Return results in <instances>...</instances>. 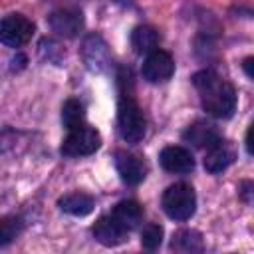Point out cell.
I'll use <instances>...</instances> for the list:
<instances>
[{
  "label": "cell",
  "instance_id": "7",
  "mask_svg": "<svg viewBox=\"0 0 254 254\" xmlns=\"http://www.w3.org/2000/svg\"><path fill=\"white\" fill-rule=\"evenodd\" d=\"M81 56H83V62L87 65L89 71H103L109 62H111V56H109V48L105 44V40L97 34H89L85 40H83V48H81Z\"/></svg>",
  "mask_w": 254,
  "mask_h": 254
},
{
  "label": "cell",
  "instance_id": "16",
  "mask_svg": "<svg viewBox=\"0 0 254 254\" xmlns=\"http://www.w3.org/2000/svg\"><path fill=\"white\" fill-rule=\"evenodd\" d=\"M159 42H161V36L153 26L143 24V26L133 28V32H131V46L137 54H149V52L157 50Z\"/></svg>",
  "mask_w": 254,
  "mask_h": 254
},
{
  "label": "cell",
  "instance_id": "12",
  "mask_svg": "<svg viewBox=\"0 0 254 254\" xmlns=\"http://www.w3.org/2000/svg\"><path fill=\"white\" fill-rule=\"evenodd\" d=\"M93 236L103 246H117L127 238V230L111 214H103L93 224Z\"/></svg>",
  "mask_w": 254,
  "mask_h": 254
},
{
  "label": "cell",
  "instance_id": "2",
  "mask_svg": "<svg viewBox=\"0 0 254 254\" xmlns=\"http://www.w3.org/2000/svg\"><path fill=\"white\" fill-rule=\"evenodd\" d=\"M117 131L121 139L131 145L141 143L145 137L147 121H145L141 107L133 99L131 91H121L119 105H117Z\"/></svg>",
  "mask_w": 254,
  "mask_h": 254
},
{
  "label": "cell",
  "instance_id": "14",
  "mask_svg": "<svg viewBox=\"0 0 254 254\" xmlns=\"http://www.w3.org/2000/svg\"><path fill=\"white\" fill-rule=\"evenodd\" d=\"M58 206L71 216H87L93 210L95 200L87 192H69L58 200Z\"/></svg>",
  "mask_w": 254,
  "mask_h": 254
},
{
  "label": "cell",
  "instance_id": "21",
  "mask_svg": "<svg viewBox=\"0 0 254 254\" xmlns=\"http://www.w3.org/2000/svg\"><path fill=\"white\" fill-rule=\"evenodd\" d=\"M12 64H14V65L18 64V69H20V67H24V65H26V56H22V54H18V56H16V58L12 60ZM14 65H12V67H14Z\"/></svg>",
  "mask_w": 254,
  "mask_h": 254
},
{
  "label": "cell",
  "instance_id": "20",
  "mask_svg": "<svg viewBox=\"0 0 254 254\" xmlns=\"http://www.w3.org/2000/svg\"><path fill=\"white\" fill-rule=\"evenodd\" d=\"M163 242V226L159 224H147L141 230V244L145 250H157Z\"/></svg>",
  "mask_w": 254,
  "mask_h": 254
},
{
  "label": "cell",
  "instance_id": "6",
  "mask_svg": "<svg viewBox=\"0 0 254 254\" xmlns=\"http://www.w3.org/2000/svg\"><path fill=\"white\" fill-rule=\"evenodd\" d=\"M141 73L149 83L169 81L171 75L175 73V60L171 58L169 52L157 48V50L147 54V58L143 62V67H141Z\"/></svg>",
  "mask_w": 254,
  "mask_h": 254
},
{
  "label": "cell",
  "instance_id": "5",
  "mask_svg": "<svg viewBox=\"0 0 254 254\" xmlns=\"http://www.w3.org/2000/svg\"><path fill=\"white\" fill-rule=\"evenodd\" d=\"M34 34V24L22 14H8L0 20V42L8 48L24 46Z\"/></svg>",
  "mask_w": 254,
  "mask_h": 254
},
{
  "label": "cell",
  "instance_id": "9",
  "mask_svg": "<svg viewBox=\"0 0 254 254\" xmlns=\"http://www.w3.org/2000/svg\"><path fill=\"white\" fill-rule=\"evenodd\" d=\"M115 169H117L121 181L129 187H135V185L143 183V179L147 175L145 163L137 155L127 153V151H117L115 153Z\"/></svg>",
  "mask_w": 254,
  "mask_h": 254
},
{
  "label": "cell",
  "instance_id": "1",
  "mask_svg": "<svg viewBox=\"0 0 254 254\" xmlns=\"http://www.w3.org/2000/svg\"><path fill=\"white\" fill-rule=\"evenodd\" d=\"M192 83L200 95L202 109L216 117L228 119L236 111V89L230 81L222 79L212 69H200L192 75Z\"/></svg>",
  "mask_w": 254,
  "mask_h": 254
},
{
  "label": "cell",
  "instance_id": "13",
  "mask_svg": "<svg viewBox=\"0 0 254 254\" xmlns=\"http://www.w3.org/2000/svg\"><path fill=\"white\" fill-rule=\"evenodd\" d=\"M234 161V151L228 143L220 141L216 143L214 147L206 149V155H204V169L212 175H218L222 171H226Z\"/></svg>",
  "mask_w": 254,
  "mask_h": 254
},
{
  "label": "cell",
  "instance_id": "11",
  "mask_svg": "<svg viewBox=\"0 0 254 254\" xmlns=\"http://www.w3.org/2000/svg\"><path fill=\"white\" fill-rule=\"evenodd\" d=\"M183 139L198 149H210L216 143L222 141V135L218 133V129L206 121H194L192 125L187 127V131L183 133Z\"/></svg>",
  "mask_w": 254,
  "mask_h": 254
},
{
  "label": "cell",
  "instance_id": "3",
  "mask_svg": "<svg viewBox=\"0 0 254 254\" xmlns=\"http://www.w3.org/2000/svg\"><path fill=\"white\" fill-rule=\"evenodd\" d=\"M161 206L165 214L173 220H189L196 210V194L194 189L187 183H175L165 189L161 196Z\"/></svg>",
  "mask_w": 254,
  "mask_h": 254
},
{
  "label": "cell",
  "instance_id": "4",
  "mask_svg": "<svg viewBox=\"0 0 254 254\" xmlns=\"http://www.w3.org/2000/svg\"><path fill=\"white\" fill-rule=\"evenodd\" d=\"M99 145H101L99 131L87 123H81V125L69 129L60 151L64 157H87V155L95 153L99 149Z\"/></svg>",
  "mask_w": 254,
  "mask_h": 254
},
{
  "label": "cell",
  "instance_id": "10",
  "mask_svg": "<svg viewBox=\"0 0 254 254\" xmlns=\"http://www.w3.org/2000/svg\"><path fill=\"white\" fill-rule=\"evenodd\" d=\"M50 26L58 36L64 38H73L81 32L83 28V14L79 10L73 8H65V10H58L50 16Z\"/></svg>",
  "mask_w": 254,
  "mask_h": 254
},
{
  "label": "cell",
  "instance_id": "19",
  "mask_svg": "<svg viewBox=\"0 0 254 254\" xmlns=\"http://www.w3.org/2000/svg\"><path fill=\"white\" fill-rule=\"evenodd\" d=\"M24 228V222L16 216H2L0 218V246H8L14 242Z\"/></svg>",
  "mask_w": 254,
  "mask_h": 254
},
{
  "label": "cell",
  "instance_id": "18",
  "mask_svg": "<svg viewBox=\"0 0 254 254\" xmlns=\"http://www.w3.org/2000/svg\"><path fill=\"white\" fill-rule=\"evenodd\" d=\"M62 123L67 131L85 123V107L79 99H67L62 105Z\"/></svg>",
  "mask_w": 254,
  "mask_h": 254
},
{
  "label": "cell",
  "instance_id": "22",
  "mask_svg": "<svg viewBox=\"0 0 254 254\" xmlns=\"http://www.w3.org/2000/svg\"><path fill=\"white\" fill-rule=\"evenodd\" d=\"M244 71H246L248 77L254 75V73H252V58H246V60H244Z\"/></svg>",
  "mask_w": 254,
  "mask_h": 254
},
{
  "label": "cell",
  "instance_id": "15",
  "mask_svg": "<svg viewBox=\"0 0 254 254\" xmlns=\"http://www.w3.org/2000/svg\"><path fill=\"white\" fill-rule=\"evenodd\" d=\"M111 216L129 232L143 220V206L137 200H121L111 210Z\"/></svg>",
  "mask_w": 254,
  "mask_h": 254
},
{
  "label": "cell",
  "instance_id": "23",
  "mask_svg": "<svg viewBox=\"0 0 254 254\" xmlns=\"http://www.w3.org/2000/svg\"><path fill=\"white\" fill-rule=\"evenodd\" d=\"M250 187H252L250 183H244V189H242V196H244L246 202H250V196H248L250 194Z\"/></svg>",
  "mask_w": 254,
  "mask_h": 254
},
{
  "label": "cell",
  "instance_id": "8",
  "mask_svg": "<svg viewBox=\"0 0 254 254\" xmlns=\"http://www.w3.org/2000/svg\"><path fill=\"white\" fill-rule=\"evenodd\" d=\"M159 163L165 171L175 175H187L194 169V157L181 145H169L159 153Z\"/></svg>",
  "mask_w": 254,
  "mask_h": 254
},
{
  "label": "cell",
  "instance_id": "17",
  "mask_svg": "<svg viewBox=\"0 0 254 254\" xmlns=\"http://www.w3.org/2000/svg\"><path fill=\"white\" fill-rule=\"evenodd\" d=\"M171 248L177 252H200L204 248V244H202L200 232L190 230V228H183V230H177L173 234Z\"/></svg>",
  "mask_w": 254,
  "mask_h": 254
}]
</instances>
